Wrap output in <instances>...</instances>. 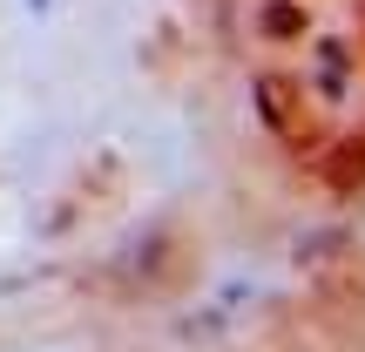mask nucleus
<instances>
[{
    "label": "nucleus",
    "mask_w": 365,
    "mask_h": 352,
    "mask_svg": "<svg viewBox=\"0 0 365 352\" xmlns=\"http://www.w3.org/2000/svg\"><path fill=\"white\" fill-rule=\"evenodd\" d=\"M298 27H304L298 7H264V34H298Z\"/></svg>",
    "instance_id": "f03ea898"
},
{
    "label": "nucleus",
    "mask_w": 365,
    "mask_h": 352,
    "mask_svg": "<svg viewBox=\"0 0 365 352\" xmlns=\"http://www.w3.org/2000/svg\"><path fill=\"white\" fill-rule=\"evenodd\" d=\"M359 176H365V143L339 149V163H331V183H359Z\"/></svg>",
    "instance_id": "f257e3e1"
}]
</instances>
